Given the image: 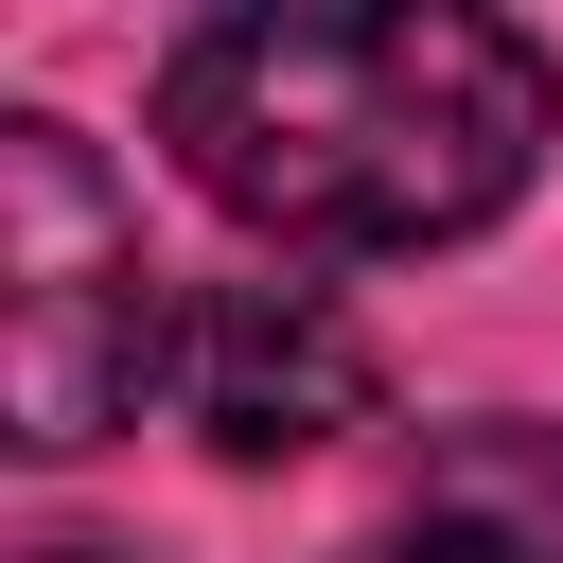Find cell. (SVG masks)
Returning a JSON list of instances; mask_svg holds the SVG:
<instances>
[{
  "mask_svg": "<svg viewBox=\"0 0 563 563\" xmlns=\"http://www.w3.org/2000/svg\"><path fill=\"white\" fill-rule=\"evenodd\" d=\"M158 387L211 457H317L334 422H369V334L317 282H194L158 317Z\"/></svg>",
  "mask_w": 563,
  "mask_h": 563,
  "instance_id": "cell-3",
  "label": "cell"
},
{
  "mask_svg": "<svg viewBox=\"0 0 563 563\" xmlns=\"http://www.w3.org/2000/svg\"><path fill=\"white\" fill-rule=\"evenodd\" d=\"M422 510L475 528V545H510V563H563V422H475V440H440V457H422Z\"/></svg>",
  "mask_w": 563,
  "mask_h": 563,
  "instance_id": "cell-4",
  "label": "cell"
},
{
  "mask_svg": "<svg viewBox=\"0 0 563 563\" xmlns=\"http://www.w3.org/2000/svg\"><path fill=\"white\" fill-rule=\"evenodd\" d=\"M35 563H123V545H35Z\"/></svg>",
  "mask_w": 563,
  "mask_h": 563,
  "instance_id": "cell-6",
  "label": "cell"
},
{
  "mask_svg": "<svg viewBox=\"0 0 563 563\" xmlns=\"http://www.w3.org/2000/svg\"><path fill=\"white\" fill-rule=\"evenodd\" d=\"M0 352H18V440L35 457H88L141 387H158V282H141V211L106 194V158L53 123V106H18L0 123Z\"/></svg>",
  "mask_w": 563,
  "mask_h": 563,
  "instance_id": "cell-2",
  "label": "cell"
},
{
  "mask_svg": "<svg viewBox=\"0 0 563 563\" xmlns=\"http://www.w3.org/2000/svg\"><path fill=\"white\" fill-rule=\"evenodd\" d=\"M158 141L229 229L387 264V246H457L493 229L545 141L563 88L510 18L457 0H369V18H194L158 53Z\"/></svg>",
  "mask_w": 563,
  "mask_h": 563,
  "instance_id": "cell-1",
  "label": "cell"
},
{
  "mask_svg": "<svg viewBox=\"0 0 563 563\" xmlns=\"http://www.w3.org/2000/svg\"><path fill=\"white\" fill-rule=\"evenodd\" d=\"M352 563H510V545H475V528H440V510H422V528H387V545H352Z\"/></svg>",
  "mask_w": 563,
  "mask_h": 563,
  "instance_id": "cell-5",
  "label": "cell"
}]
</instances>
